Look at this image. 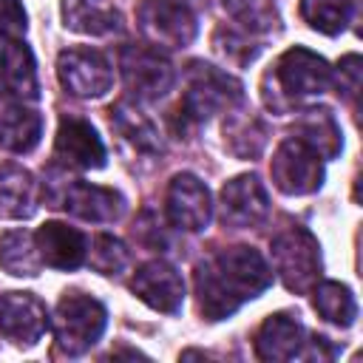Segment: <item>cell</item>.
<instances>
[{
	"label": "cell",
	"mask_w": 363,
	"mask_h": 363,
	"mask_svg": "<svg viewBox=\"0 0 363 363\" xmlns=\"http://www.w3.org/2000/svg\"><path fill=\"white\" fill-rule=\"evenodd\" d=\"M272 284V269L252 247H227L196 267L199 309L207 320L230 318L244 301L258 298Z\"/></svg>",
	"instance_id": "1"
},
{
	"label": "cell",
	"mask_w": 363,
	"mask_h": 363,
	"mask_svg": "<svg viewBox=\"0 0 363 363\" xmlns=\"http://www.w3.org/2000/svg\"><path fill=\"white\" fill-rule=\"evenodd\" d=\"M241 96H244V88L235 77H230L227 71H218L213 65L193 62L190 65V85L179 102L182 130L190 125H201L213 113L238 105Z\"/></svg>",
	"instance_id": "2"
},
{
	"label": "cell",
	"mask_w": 363,
	"mask_h": 363,
	"mask_svg": "<svg viewBox=\"0 0 363 363\" xmlns=\"http://www.w3.org/2000/svg\"><path fill=\"white\" fill-rule=\"evenodd\" d=\"M105 323H108V312L96 298L82 295V292H65L51 320L57 349L71 357L88 352L102 337Z\"/></svg>",
	"instance_id": "3"
},
{
	"label": "cell",
	"mask_w": 363,
	"mask_h": 363,
	"mask_svg": "<svg viewBox=\"0 0 363 363\" xmlns=\"http://www.w3.org/2000/svg\"><path fill=\"white\" fill-rule=\"evenodd\" d=\"M142 34L159 48H184L196 40V0H142L136 9Z\"/></svg>",
	"instance_id": "4"
},
{
	"label": "cell",
	"mask_w": 363,
	"mask_h": 363,
	"mask_svg": "<svg viewBox=\"0 0 363 363\" xmlns=\"http://www.w3.org/2000/svg\"><path fill=\"white\" fill-rule=\"evenodd\" d=\"M272 261L289 292H309L320 278V247L303 227H289L272 238Z\"/></svg>",
	"instance_id": "5"
},
{
	"label": "cell",
	"mask_w": 363,
	"mask_h": 363,
	"mask_svg": "<svg viewBox=\"0 0 363 363\" xmlns=\"http://www.w3.org/2000/svg\"><path fill=\"white\" fill-rule=\"evenodd\" d=\"M119 68L128 94L142 102H153L164 96L176 79L170 60L150 45H125L119 57Z\"/></svg>",
	"instance_id": "6"
},
{
	"label": "cell",
	"mask_w": 363,
	"mask_h": 363,
	"mask_svg": "<svg viewBox=\"0 0 363 363\" xmlns=\"http://www.w3.org/2000/svg\"><path fill=\"white\" fill-rule=\"evenodd\" d=\"M269 173H272V182L281 193L306 196V193H315L320 187L323 162L306 142H301L298 136H289L278 145L272 164H269Z\"/></svg>",
	"instance_id": "7"
},
{
	"label": "cell",
	"mask_w": 363,
	"mask_h": 363,
	"mask_svg": "<svg viewBox=\"0 0 363 363\" xmlns=\"http://www.w3.org/2000/svg\"><path fill=\"white\" fill-rule=\"evenodd\" d=\"M57 74H60L62 88L74 96H82V99L102 96L113 85L111 62L99 51L85 48V45L65 48L57 60Z\"/></svg>",
	"instance_id": "8"
},
{
	"label": "cell",
	"mask_w": 363,
	"mask_h": 363,
	"mask_svg": "<svg viewBox=\"0 0 363 363\" xmlns=\"http://www.w3.org/2000/svg\"><path fill=\"white\" fill-rule=\"evenodd\" d=\"M275 79L284 88V94H289L292 99H303V96H318V94L329 91L332 68L320 54H315L303 45H295L281 54V60L275 65Z\"/></svg>",
	"instance_id": "9"
},
{
	"label": "cell",
	"mask_w": 363,
	"mask_h": 363,
	"mask_svg": "<svg viewBox=\"0 0 363 363\" xmlns=\"http://www.w3.org/2000/svg\"><path fill=\"white\" fill-rule=\"evenodd\" d=\"M167 218L173 227L199 233L213 218V201L207 184L193 173H176L167 187Z\"/></svg>",
	"instance_id": "10"
},
{
	"label": "cell",
	"mask_w": 363,
	"mask_h": 363,
	"mask_svg": "<svg viewBox=\"0 0 363 363\" xmlns=\"http://www.w3.org/2000/svg\"><path fill=\"white\" fill-rule=\"evenodd\" d=\"M51 326L45 303L31 292L0 295V332L17 346H34Z\"/></svg>",
	"instance_id": "11"
},
{
	"label": "cell",
	"mask_w": 363,
	"mask_h": 363,
	"mask_svg": "<svg viewBox=\"0 0 363 363\" xmlns=\"http://www.w3.org/2000/svg\"><path fill=\"white\" fill-rule=\"evenodd\" d=\"M130 289L139 301H145L150 309L156 312H179L182 301H184V281L179 275L176 267H170L167 261H147L136 269Z\"/></svg>",
	"instance_id": "12"
},
{
	"label": "cell",
	"mask_w": 363,
	"mask_h": 363,
	"mask_svg": "<svg viewBox=\"0 0 363 363\" xmlns=\"http://www.w3.org/2000/svg\"><path fill=\"white\" fill-rule=\"evenodd\" d=\"M269 199L258 176L244 173L221 187V221L230 227H255L267 218Z\"/></svg>",
	"instance_id": "13"
},
{
	"label": "cell",
	"mask_w": 363,
	"mask_h": 363,
	"mask_svg": "<svg viewBox=\"0 0 363 363\" xmlns=\"http://www.w3.org/2000/svg\"><path fill=\"white\" fill-rule=\"evenodd\" d=\"M54 156L62 159L65 164H74L82 170H96L105 164V145L88 119L62 116V122L57 128V139H54Z\"/></svg>",
	"instance_id": "14"
},
{
	"label": "cell",
	"mask_w": 363,
	"mask_h": 363,
	"mask_svg": "<svg viewBox=\"0 0 363 363\" xmlns=\"http://www.w3.org/2000/svg\"><path fill=\"white\" fill-rule=\"evenodd\" d=\"M60 207H65L71 216L82 221L108 224L125 213V199L113 187H99L91 182H68L60 199Z\"/></svg>",
	"instance_id": "15"
},
{
	"label": "cell",
	"mask_w": 363,
	"mask_h": 363,
	"mask_svg": "<svg viewBox=\"0 0 363 363\" xmlns=\"http://www.w3.org/2000/svg\"><path fill=\"white\" fill-rule=\"evenodd\" d=\"M40 261L54 269H77L85 261V235L62 221H45L34 233Z\"/></svg>",
	"instance_id": "16"
},
{
	"label": "cell",
	"mask_w": 363,
	"mask_h": 363,
	"mask_svg": "<svg viewBox=\"0 0 363 363\" xmlns=\"http://www.w3.org/2000/svg\"><path fill=\"white\" fill-rule=\"evenodd\" d=\"M303 337H306V332L295 318H289L284 312L269 315L255 335V354L261 360H292L303 352V346H306Z\"/></svg>",
	"instance_id": "17"
},
{
	"label": "cell",
	"mask_w": 363,
	"mask_h": 363,
	"mask_svg": "<svg viewBox=\"0 0 363 363\" xmlns=\"http://www.w3.org/2000/svg\"><path fill=\"white\" fill-rule=\"evenodd\" d=\"M0 79L9 94L20 99H37L40 96V82H37V65L34 54L26 43L9 40L0 51Z\"/></svg>",
	"instance_id": "18"
},
{
	"label": "cell",
	"mask_w": 363,
	"mask_h": 363,
	"mask_svg": "<svg viewBox=\"0 0 363 363\" xmlns=\"http://www.w3.org/2000/svg\"><path fill=\"white\" fill-rule=\"evenodd\" d=\"M62 23L77 34H113L122 28L119 11L108 0H62Z\"/></svg>",
	"instance_id": "19"
},
{
	"label": "cell",
	"mask_w": 363,
	"mask_h": 363,
	"mask_svg": "<svg viewBox=\"0 0 363 363\" xmlns=\"http://www.w3.org/2000/svg\"><path fill=\"white\" fill-rule=\"evenodd\" d=\"M34 201H37L34 176L14 162H3L0 164V216L28 218L37 207Z\"/></svg>",
	"instance_id": "20"
},
{
	"label": "cell",
	"mask_w": 363,
	"mask_h": 363,
	"mask_svg": "<svg viewBox=\"0 0 363 363\" xmlns=\"http://www.w3.org/2000/svg\"><path fill=\"white\" fill-rule=\"evenodd\" d=\"M43 136V116L31 108L11 105L0 113V147L11 153H28Z\"/></svg>",
	"instance_id": "21"
},
{
	"label": "cell",
	"mask_w": 363,
	"mask_h": 363,
	"mask_svg": "<svg viewBox=\"0 0 363 363\" xmlns=\"http://www.w3.org/2000/svg\"><path fill=\"white\" fill-rule=\"evenodd\" d=\"M295 136L301 142H306L320 159H335L343 147V139H340V128L335 122V116L326 111V108H315V111H306L298 122H295Z\"/></svg>",
	"instance_id": "22"
},
{
	"label": "cell",
	"mask_w": 363,
	"mask_h": 363,
	"mask_svg": "<svg viewBox=\"0 0 363 363\" xmlns=\"http://www.w3.org/2000/svg\"><path fill=\"white\" fill-rule=\"evenodd\" d=\"M0 267L9 275L17 278H34L40 275V250L28 230H9L0 238Z\"/></svg>",
	"instance_id": "23"
},
{
	"label": "cell",
	"mask_w": 363,
	"mask_h": 363,
	"mask_svg": "<svg viewBox=\"0 0 363 363\" xmlns=\"http://www.w3.org/2000/svg\"><path fill=\"white\" fill-rule=\"evenodd\" d=\"M111 125L136 147V150H145V153H159L162 150V142H159V133L153 128V122L139 113L133 105L128 102H119L111 108Z\"/></svg>",
	"instance_id": "24"
},
{
	"label": "cell",
	"mask_w": 363,
	"mask_h": 363,
	"mask_svg": "<svg viewBox=\"0 0 363 363\" xmlns=\"http://www.w3.org/2000/svg\"><path fill=\"white\" fill-rule=\"evenodd\" d=\"M318 315L335 326H352L357 318V303L354 295L349 292V286L337 284V281H323L315 286V298H312Z\"/></svg>",
	"instance_id": "25"
},
{
	"label": "cell",
	"mask_w": 363,
	"mask_h": 363,
	"mask_svg": "<svg viewBox=\"0 0 363 363\" xmlns=\"http://www.w3.org/2000/svg\"><path fill=\"white\" fill-rule=\"evenodd\" d=\"M354 3L357 0H301V14L315 31L335 37L352 20Z\"/></svg>",
	"instance_id": "26"
},
{
	"label": "cell",
	"mask_w": 363,
	"mask_h": 363,
	"mask_svg": "<svg viewBox=\"0 0 363 363\" xmlns=\"http://www.w3.org/2000/svg\"><path fill=\"white\" fill-rule=\"evenodd\" d=\"M88 264H91L99 275H119V272L130 264V252H128V247H125L119 238L102 233V235H96V238L91 241Z\"/></svg>",
	"instance_id": "27"
},
{
	"label": "cell",
	"mask_w": 363,
	"mask_h": 363,
	"mask_svg": "<svg viewBox=\"0 0 363 363\" xmlns=\"http://www.w3.org/2000/svg\"><path fill=\"white\" fill-rule=\"evenodd\" d=\"M235 23L244 34H267L278 28V11L272 0H238L235 3Z\"/></svg>",
	"instance_id": "28"
},
{
	"label": "cell",
	"mask_w": 363,
	"mask_h": 363,
	"mask_svg": "<svg viewBox=\"0 0 363 363\" xmlns=\"http://www.w3.org/2000/svg\"><path fill=\"white\" fill-rule=\"evenodd\" d=\"M26 9L20 0H0V37L20 40L26 34Z\"/></svg>",
	"instance_id": "29"
},
{
	"label": "cell",
	"mask_w": 363,
	"mask_h": 363,
	"mask_svg": "<svg viewBox=\"0 0 363 363\" xmlns=\"http://www.w3.org/2000/svg\"><path fill=\"white\" fill-rule=\"evenodd\" d=\"M332 79L337 82V91H343L349 99H354L360 91V57L357 54L343 57L337 62V71H332Z\"/></svg>",
	"instance_id": "30"
}]
</instances>
